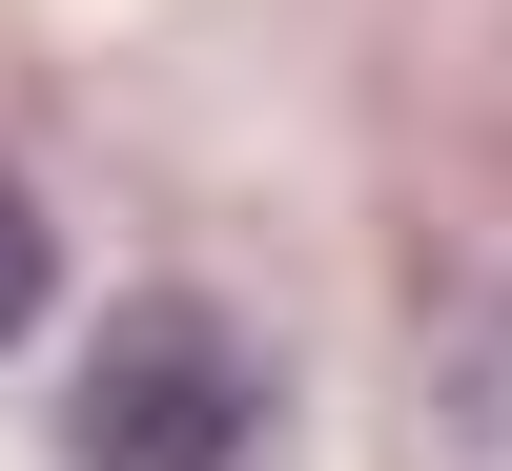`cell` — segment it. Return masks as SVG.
Instances as JSON below:
<instances>
[{
	"instance_id": "1",
	"label": "cell",
	"mask_w": 512,
	"mask_h": 471,
	"mask_svg": "<svg viewBox=\"0 0 512 471\" xmlns=\"http://www.w3.org/2000/svg\"><path fill=\"white\" fill-rule=\"evenodd\" d=\"M82 471H267V349L205 287H144L82 349Z\"/></svg>"
},
{
	"instance_id": "2",
	"label": "cell",
	"mask_w": 512,
	"mask_h": 471,
	"mask_svg": "<svg viewBox=\"0 0 512 471\" xmlns=\"http://www.w3.org/2000/svg\"><path fill=\"white\" fill-rule=\"evenodd\" d=\"M21 328H41V205L0 185V349H21Z\"/></svg>"
}]
</instances>
